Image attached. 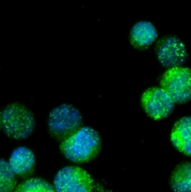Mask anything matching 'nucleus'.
Returning <instances> with one entry per match:
<instances>
[{
  "label": "nucleus",
  "mask_w": 191,
  "mask_h": 192,
  "mask_svg": "<svg viewBox=\"0 0 191 192\" xmlns=\"http://www.w3.org/2000/svg\"><path fill=\"white\" fill-rule=\"evenodd\" d=\"M101 148L98 133L90 127H82L63 141L60 149L67 159L82 164L92 161Z\"/></svg>",
  "instance_id": "f257e3e1"
},
{
  "label": "nucleus",
  "mask_w": 191,
  "mask_h": 192,
  "mask_svg": "<svg viewBox=\"0 0 191 192\" xmlns=\"http://www.w3.org/2000/svg\"><path fill=\"white\" fill-rule=\"evenodd\" d=\"M1 119L5 133L16 140L28 137L35 128V120L32 112L19 103H13L4 108Z\"/></svg>",
  "instance_id": "f03ea898"
},
{
  "label": "nucleus",
  "mask_w": 191,
  "mask_h": 192,
  "mask_svg": "<svg viewBox=\"0 0 191 192\" xmlns=\"http://www.w3.org/2000/svg\"><path fill=\"white\" fill-rule=\"evenodd\" d=\"M82 125V116L73 105L64 104L55 107L49 114L48 126L50 134L59 140L73 135Z\"/></svg>",
  "instance_id": "7ed1b4c3"
},
{
  "label": "nucleus",
  "mask_w": 191,
  "mask_h": 192,
  "mask_svg": "<svg viewBox=\"0 0 191 192\" xmlns=\"http://www.w3.org/2000/svg\"><path fill=\"white\" fill-rule=\"evenodd\" d=\"M161 89L177 104L191 100V69L184 67L169 68L160 80Z\"/></svg>",
  "instance_id": "20e7f679"
},
{
  "label": "nucleus",
  "mask_w": 191,
  "mask_h": 192,
  "mask_svg": "<svg viewBox=\"0 0 191 192\" xmlns=\"http://www.w3.org/2000/svg\"><path fill=\"white\" fill-rule=\"evenodd\" d=\"M94 182L91 176L78 167H65L54 179L56 192H91Z\"/></svg>",
  "instance_id": "39448f33"
},
{
  "label": "nucleus",
  "mask_w": 191,
  "mask_h": 192,
  "mask_svg": "<svg viewBox=\"0 0 191 192\" xmlns=\"http://www.w3.org/2000/svg\"><path fill=\"white\" fill-rule=\"evenodd\" d=\"M141 103L150 117L159 120L168 117L175 108V102L163 89L151 87L142 94Z\"/></svg>",
  "instance_id": "423d86ee"
},
{
  "label": "nucleus",
  "mask_w": 191,
  "mask_h": 192,
  "mask_svg": "<svg viewBox=\"0 0 191 192\" xmlns=\"http://www.w3.org/2000/svg\"><path fill=\"white\" fill-rule=\"evenodd\" d=\"M156 51L159 62L169 68L181 67L188 56L184 44L173 36L161 39L157 45Z\"/></svg>",
  "instance_id": "0eeeda50"
},
{
  "label": "nucleus",
  "mask_w": 191,
  "mask_h": 192,
  "mask_svg": "<svg viewBox=\"0 0 191 192\" xmlns=\"http://www.w3.org/2000/svg\"><path fill=\"white\" fill-rule=\"evenodd\" d=\"M170 139L178 151L191 156V116L181 118L175 123Z\"/></svg>",
  "instance_id": "6e6552de"
},
{
  "label": "nucleus",
  "mask_w": 191,
  "mask_h": 192,
  "mask_svg": "<svg viewBox=\"0 0 191 192\" xmlns=\"http://www.w3.org/2000/svg\"><path fill=\"white\" fill-rule=\"evenodd\" d=\"M35 159L32 150L20 147L15 149L9 158V166L13 173L18 176L27 175L35 165Z\"/></svg>",
  "instance_id": "1a4fd4ad"
},
{
  "label": "nucleus",
  "mask_w": 191,
  "mask_h": 192,
  "mask_svg": "<svg viewBox=\"0 0 191 192\" xmlns=\"http://www.w3.org/2000/svg\"><path fill=\"white\" fill-rule=\"evenodd\" d=\"M157 38L156 28L151 23L140 21L133 26L131 31V42L137 48L147 47Z\"/></svg>",
  "instance_id": "9d476101"
},
{
  "label": "nucleus",
  "mask_w": 191,
  "mask_h": 192,
  "mask_svg": "<svg viewBox=\"0 0 191 192\" xmlns=\"http://www.w3.org/2000/svg\"><path fill=\"white\" fill-rule=\"evenodd\" d=\"M170 186L174 192H191V162L180 163L170 177Z\"/></svg>",
  "instance_id": "9b49d317"
},
{
  "label": "nucleus",
  "mask_w": 191,
  "mask_h": 192,
  "mask_svg": "<svg viewBox=\"0 0 191 192\" xmlns=\"http://www.w3.org/2000/svg\"><path fill=\"white\" fill-rule=\"evenodd\" d=\"M16 186L15 174L8 162L0 159V192H12Z\"/></svg>",
  "instance_id": "f8f14e48"
},
{
  "label": "nucleus",
  "mask_w": 191,
  "mask_h": 192,
  "mask_svg": "<svg viewBox=\"0 0 191 192\" xmlns=\"http://www.w3.org/2000/svg\"><path fill=\"white\" fill-rule=\"evenodd\" d=\"M14 192H56L47 182L33 178L23 182L16 187Z\"/></svg>",
  "instance_id": "ddd939ff"
},
{
  "label": "nucleus",
  "mask_w": 191,
  "mask_h": 192,
  "mask_svg": "<svg viewBox=\"0 0 191 192\" xmlns=\"http://www.w3.org/2000/svg\"><path fill=\"white\" fill-rule=\"evenodd\" d=\"M2 127V119H1V114H0V128Z\"/></svg>",
  "instance_id": "4468645a"
}]
</instances>
